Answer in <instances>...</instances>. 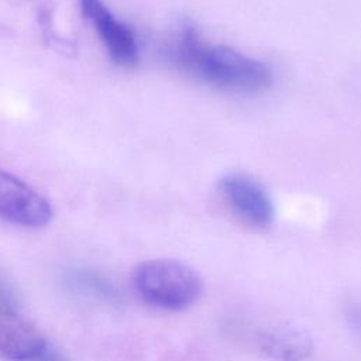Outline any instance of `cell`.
Returning a JSON list of instances; mask_svg holds the SVG:
<instances>
[{"instance_id":"cell-10","label":"cell","mask_w":361,"mask_h":361,"mask_svg":"<svg viewBox=\"0 0 361 361\" xmlns=\"http://www.w3.org/2000/svg\"><path fill=\"white\" fill-rule=\"evenodd\" d=\"M17 295L11 285L0 275V305L17 309Z\"/></svg>"},{"instance_id":"cell-4","label":"cell","mask_w":361,"mask_h":361,"mask_svg":"<svg viewBox=\"0 0 361 361\" xmlns=\"http://www.w3.org/2000/svg\"><path fill=\"white\" fill-rule=\"evenodd\" d=\"M228 207L247 224L267 228L272 224L275 209L271 196L254 179L245 175H226L219 183Z\"/></svg>"},{"instance_id":"cell-8","label":"cell","mask_w":361,"mask_h":361,"mask_svg":"<svg viewBox=\"0 0 361 361\" xmlns=\"http://www.w3.org/2000/svg\"><path fill=\"white\" fill-rule=\"evenodd\" d=\"M65 282L72 290L85 296L106 302H116L118 299V290L114 283L106 275L93 269H71L65 276Z\"/></svg>"},{"instance_id":"cell-2","label":"cell","mask_w":361,"mask_h":361,"mask_svg":"<svg viewBox=\"0 0 361 361\" xmlns=\"http://www.w3.org/2000/svg\"><path fill=\"white\" fill-rule=\"evenodd\" d=\"M133 282L144 302L171 312L192 306L203 290L202 278L192 267L169 258L140 262Z\"/></svg>"},{"instance_id":"cell-7","label":"cell","mask_w":361,"mask_h":361,"mask_svg":"<svg viewBox=\"0 0 361 361\" xmlns=\"http://www.w3.org/2000/svg\"><path fill=\"white\" fill-rule=\"evenodd\" d=\"M258 350L274 361H305L313 350L310 336L288 323H272L255 331Z\"/></svg>"},{"instance_id":"cell-6","label":"cell","mask_w":361,"mask_h":361,"mask_svg":"<svg viewBox=\"0 0 361 361\" xmlns=\"http://www.w3.org/2000/svg\"><path fill=\"white\" fill-rule=\"evenodd\" d=\"M48 347L45 336L16 307L0 305V358L37 361Z\"/></svg>"},{"instance_id":"cell-1","label":"cell","mask_w":361,"mask_h":361,"mask_svg":"<svg viewBox=\"0 0 361 361\" xmlns=\"http://www.w3.org/2000/svg\"><path fill=\"white\" fill-rule=\"evenodd\" d=\"M175 54L182 65L221 90L258 93L274 80L265 63L233 48L206 42L189 24L179 34Z\"/></svg>"},{"instance_id":"cell-5","label":"cell","mask_w":361,"mask_h":361,"mask_svg":"<svg viewBox=\"0 0 361 361\" xmlns=\"http://www.w3.org/2000/svg\"><path fill=\"white\" fill-rule=\"evenodd\" d=\"M83 14L93 23L99 37L106 45L111 61L120 66H133L138 59L135 34L120 21L103 0H80Z\"/></svg>"},{"instance_id":"cell-9","label":"cell","mask_w":361,"mask_h":361,"mask_svg":"<svg viewBox=\"0 0 361 361\" xmlns=\"http://www.w3.org/2000/svg\"><path fill=\"white\" fill-rule=\"evenodd\" d=\"M344 319L351 331L361 338V302L350 300L344 306Z\"/></svg>"},{"instance_id":"cell-3","label":"cell","mask_w":361,"mask_h":361,"mask_svg":"<svg viewBox=\"0 0 361 361\" xmlns=\"http://www.w3.org/2000/svg\"><path fill=\"white\" fill-rule=\"evenodd\" d=\"M0 217L23 227L39 228L51 221L52 207L28 183L0 169Z\"/></svg>"},{"instance_id":"cell-11","label":"cell","mask_w":361,"mask_h":361,"mask_svg":"<svg viewBox=\"0 0 361 361\" xmlns=\"http://www.w3.org/2000/svg\"><path fill=\"white\" fill-rule=\"evenodd\" d=\"M37 361H66L62 354H59L58 351H55L51 345L45 350V353L37 360Z\"/></svg>"}]
</instances>
